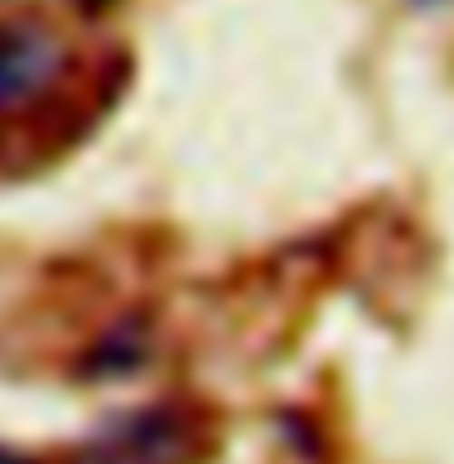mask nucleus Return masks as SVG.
<instances>
[{"instance_id":"f257e3e1","label":"nucleus","mask_w":454,"mask_h":464,"mask_svg":"<svg viewBox=\"0 0 454 464\" xmlns=\"http://www.w3.org/2000/svg\"><path fill=\"white\" fill-rule=\"evenodd\" d=\"M68 68V49L53 24L34 14H10L0 20V116L34 107L58 87Z\"/></svg>"},{"instance_id":"f03ea898","label":"nucleus","mask_w":454,"mask_h":464,"mask_svg":"<svg viewBox=\"0 0 454 464\" xmlns=\"http://www.w3.org/2000/svg\"><path fill=\"white\" fill-rule=\"evenodd\" d=\"M179 450V430L165 411H145L126 426H116V435L101 445V455H92L87 464H159Z\"/></svg>"},{"instance_id":"7ed1b4c3","label":"nucleus","mask_w":454,"mask_h":464,"mask_svg":"<svg viewBox=\"0 0 454 464\" xmlns=\"http://www.w3.org/2000/svg\"><path fill=\"white\" fill-rule=\"evenodd\" d=\"M416 5H445V0H416Z\"/></svg>"}]
</instances>
